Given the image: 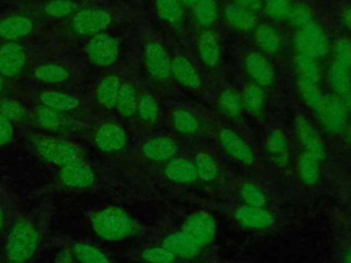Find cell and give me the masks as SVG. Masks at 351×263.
<instances>
[{
    "mask_svg": "<svg viewBox=\"0 0 351 263\" xmlns=\"http://www.w3.org/2000/svg\"><path fill=\"white\" fill-rule=\"evenodd\" d=\"M40 247V230L36 223L26 218H16L5 238L4 255L7 263H27Z\"/></svg>",
    "mask_w": 351,
    "mask_h": 263,
    "instance_id": "6da1fadb",
    "label": "cell"
},
{
    "mask_svg": "<svg viewBox=\"0 0 351 263\" xmlns=\"http://www.w3.org/2000/svg\"><path fill=\"white\" fill-rule=\"evenodd\" d=\"M89 223L99 238L110 242L129 238L137 233V223L133 216L115 205L93 211L89 215Z\"/></svg>",
    "mask_w": 351,
    "mask_h": 263,
    "instance_id": "7a4b0ae2",
    "label": "cell"
},
{
    "mask_svg": "<svg viewBox=\"0 0 351 263\" xmlns=\"http://www.w3.org/2000/svg\"><path fill=\"white\" fill-rule=\"evenodd\" d=\"M33 145L45 162L59 167L84 160L82 151L63 138L37 136L33 138Z\"/></svg>",
    "mask_w": 351,
    "mask_h": 263,
    "instance_id": "3957f363",
    "label": "cell"
},
{
    "mask_svg": "<svg viewBox=\"0 0 351 263\" xmlns=\"http://www.w3.org/2000/svg\"><path fill=\"white\" fill-rule=\"evenodd\" d=\"M296 55H303L311 59H319L329 53L330 42L325 29L315 21L298 30L293 38Z\"/></svg>",
    "mask_w": 351,
    "mask_h": 263,
    "instance_id": "277c9868",
    "label": "cell"
},
{
    "mask_svg": "<svg viewBox=\"0 0 351 263\" xmlns=\"http://www.w3.org/2000/svg\"><path fill=\"white\" fill-rule=\"evenodd\" d=\"M321 126L330 134H339L346 129L348 111L341 97L333 93H324L313 110Z\"/></svg>",
    "mask_w": 351,
    "mask_h": 263,
    "instance_id": "5b68a950",
    "label": "cell"
},
{
    "mask_svg": "<svg viewBox=\"0 0 351 263\" xmlns=\"http://www.w3.org/2000/svg\"><path fill=\"white\" fill-rule=\"evenodd\" d=\"M86 55L95 66L107 68L112 66L119 56V41L104 32L95 34L86 45Z\"/></svg>",
    "mask_w": 351,
    "mask_h": 263,
    "instance_id": "8992f818",
    "label": "cell"
},
{
    "mask_svg": "<svg viewBox=\"0 0 351 263\" xmlns=\"http://www.w3.org/2000/svg\"><path fill=\"white\" fill-rule=\"evenodd\" d=\"M112 22L110 12L101 8H84L77 10L71 16L70 25L78 36H95L104 32Z\"/></svg>",
    "mask_w": 351,
    "mask_h": 263,
    "instance_id": "52a82bcc",
    "label": "cell"
},
{
    "mask_svg": "<svg viewBox=\"0 0 351 263\" xmlns=\"http://www.w3.org/2000/svg\"><path fill=\"white\" fill-rule=\"evenodd\" d=\"M181 231L202 248H204L215 237L217 221L211 214L206 211H196L185 219Z\"/></svg>",
    "mask_w": 351,
    "mask_h": 263,
    "instance_id": "ba28073f",
    "label": "cell"
},
{
    "mask_svg": "<svg viewBox=\"0 0 351 263\" xmlns=\"http://www.w3.org/2000/svg\"><path fill=\"white\" fill-rule=\"evenodd\" d=\"M295 134L304 152L314 155L321 162L326 156V147L319 132L303 114L295 116Z\"/></svg>",
    "mask_w": 351,
    "mask_h": 263,
    "instance_id": "9c48e42d",
    "label": "cell"
},
{
    "mask_svg": "<svg viewBox=\"0 0 351 263\" xmlns=\"http://www.w3.org/2000/svg\"><path fill=\"white\" fill-rule=\"evenodd\" d=\"M222 149L236 162L244 166H252L255 163V153L251 145L232 127H222L218 134Z\"/></svg>",
    "mask_w": 351,
    "mask_h": 263,
    "instance_id": "30bf717a",
    "label": "cell"
},
{
    "mask_svg": "<svg viewBox=\"0 0 351 263\" xmlns=\"http://www.w3.org/2000/svg\"><path fill=\"white\" fill-rule=\"evenodd\" d=\"M170 56L159 41H149L144 47V66L156 81H167L170 75Z\"/></svg>",
    "mask_w": 351,
    "mask_h": 263,
    "instance_id": "8fae6325",
    "label": "cell"
},
{
    "mask_svg": "<svg viewBox=\"0 0 351 263\" xmlns=\"http://www.w3.org/2000/svg\"><path fill=\"white\" fill-rule=\"evenodd\" d=\"M59 182L69 189H88L96 181L95 170L84 160L62 166L58 171Z\"/></svg>",
    "mask_w": 351,
    "mask_h": 263,
    "instance_id": "7c38bea8",
    "label": "cell"
},
{
    "mask_svg": "<svg viewBox=\"0 0 351 263\" xmlns=\"http://www.w3.org/2000/svg\"><path fill=\"white\" fill-rule=\"evenodd\" d=\"M244 68L251 82L269 88L276 81V71L271 62L259 51H250L244 56Z\"/></svg>",
    "mask_w": 351,
    "mask_h": 263,
    "instance_id": "4fadbf2b",
    "label": "cell"
},
{
    "mask_svg": "<svg viewBox=\"0 0 351 263\" xmlns=\"http://www.w3.org/2000/svg\"><path fill=\"white\" fill-rule=\"evenodd\" d=\"M95 144L104 153H118L128 144L126 130L117 122H104L95 132Z\"/></svg>",
    "mask_w": 351,
    "mask_h": 263,
    "instance_id": "5bb4252c",
    "label": "cell"
},
{
    "mask_svg": "<svg viewBox=\"0 0 351 263\" xmlns=\"http://www.w3.org/2000/svg\"><path fill=\"white\" fill-rule=\"evenodd\" d=\"M27 62L25 48L14 41L0 45V75L3 78H14L22 73Z\"/></svg>",
    "mask_w": 351,
    "mask_h": 263,
    "instance_id": "9a60e30c",
    "label": "cell"
},
{
    "mask_svg": "<svg viewBox=\"0 0 351 263\" xmlns=\"http://www.w3.org/2000/svg\"><path fill=\"white\" fill-rule=\"evenodd\" d=\"M178 151L177 141L166 134L152 136L141 145V153L145 159L155 163H166L176 156Z\"/></svg>",
    "mask_w": 351,
    "mask_h": 263,
    "instance_id": "2e32d148",
    "label": "cell"
},
{
    "mask_svg": "<svg viewBox=\"0 0 351 263\" xmlns=\"http://www.w3.org/2000/svg\"><path fill=\"white\" fill-rule=\"evenodd\" d=\"M234 221L244 229L263 230L274 225L276 216L266 208L241 204L233 214Z\"/></svg>",
    "mask_w": 351,
    "mask_h": 263,
    "instance_id": "e0dca14e",
    "label": "cell"
},
{
    "mask_svg": "<svg viewBox=\"0 0 351 263\" xmlns=\"http://www.w3.org/2000/svg\"><path fill=\"white\" fill-rule=\"evenodd\" d=\"M170 75L186 89L196 90L202 86V77L197 68L186 56L181 53L171 58Z\"/></svg>",
    "mask_w": 351,
    "mask_h": 263,
    "instance_id": "ac0fdd59",
    "label": "cell"
},
{
    "mask_svg": "<svg viewBox=\"0 0 351 263\" xmlns=\"http://www.w3.org/2000/svg\"><path fill=\"white\" fill-rule=\"evenodd\" d=\"M265 149L277 168H287L291 159V148L287 134L281 129H273L265 141Z\"/></svg>",
    "mask_w": 351,
    "mask_h": 263,
    "instance_id": "d6986e66",
    "label": "cell"
},
{
    "mask_svg": "<svg viewBox=\"0 0 351 263\" xmlns=\"http://www.w3.org/2000/svg\"><path fill=\"white\" fill-rule=\"evenodd\" d=\"M162 245L167 248L177 259H184V260H193L199 258L203 249L199 244H196L182 231L170 233L169 236L165 237Z\"/></svg>",
    "mask_w": 351,
    "mask_h": 263,
    "instance_id": "ffe728a7",
    "label": "cell"
},
{
    "mask_svg": "<svg viewBox=\"0 0 351 263\" xmlns=\"http://www.w3.org/2000/svg\"><path fill=\"white\" fill-rule=\"evenodd\" d=\"M196 48H197V55L200 58V62L208 67V68H215L219 62H221V44L217 37V34L210 30L204 29L197 37L196 41Z\"/></svg>",
    "mask_w": 351,
    "mask_h": 263,
    "instance_id": "44dd1931",
    "label": "cell"
},
{
    "mask_svg": "<svg viewBox=\"0 0 351 263\" xmlns=\"http://www.w3.org/2000/svg\"><path fill=\"white\" fill-rule=\"evenodd\" d=\"M166 178L176 184H192L197 179V171L193 160L188 158H177L174 156L169 162H166L163 170Z\"/></svg>",
    "mask_w": 351,
    "mask_h": 263,
    "instance_id": "7402d4cb",
    "label": "cell"
},
{
    "mask_svg": "<svg viewBox=\"0 0 351 263\" xmlns=\"http://www.w3.org/2000/svg\"><path fill=\"white\" fill-rule=\"evenodd\" d=\"M33 30V21L25 15H10L0 19V38L16 41L27 37Z\"/></svg>",
    "mask_w": 351,
    "mask_h": 263,
    "instance_id": "603a6c76",
    "label": "cell"
},
{
    "mask_svg": "<svg viewBox=\"0 0 351 263\" xmlns=\"http://www.w3.org/2000/svg\"><path fill=\"white\" fill-rule=\"evenodd\" d=\"M223 14H225L226 22L236 30L250 32L254 27H256L258 19H256L255 11L245 8L240 4H236L234 1L226 4Z\"/></svg>",
    "mask_w": 351,
    "mask_h": 263,
    "instance_id": "cb8c5ba5",
    "label": "cell"
},
{
    "mask_svg": "<svg viewBox=\"0 0 351 263\" xmlns=\"http://www.w3.org/2000/svg\"><path fill=\"white\" fill-rule=\"evenodd\" d=\"M122 81L117 74H107L96 86V101L106 110L115 108Z\"/></svg>",
    "mask_w": 351,
    "mask_h": 263,
    "instance_id": "d4e9b609",
    "label": "cell"
},
{
    "mask_svg": "<svg viewBox=\"0 0 351 263\" xmlns=\"http://www.w3.org/2000/svg\"><path fill=\"white\" fill-rule=\"evenodd\" d=\"M321 160L308 152H300L296 160V174L303 185L314 186L321 178Z\"/></svg>",
    "mask_w": 351,
    "mask_h": 263,
    "instance_id": "484cf974",
    "label": "cell"
},
{
    "mask_svg": "<svg viewBox=\"0 0 351 263\" xmlns=\"http://www.w3.org/2000/svg\"><path fill=\"white\" fill-rule=\"evenodd\" d=\"M326 79L333 95L343 99L346 95L351 92V70L350 68L333 62L328 68Z\"/></svg>",
    "mask_w": 351,
    "mask_h": 263,
    "instance_id": "4316f807",
    "label": "cell"
},
{
    "mask_svg": "<svg viewBox=\"0 0 351 263\" xmlns=\"http://www.w3.org/2000/svg\"><path fill=\"white\" fill-rule=\"evenodd\" d=\"M40 104L49 107L52 110H56L59 112H70L80 107L78 97L63 93V92H55V90H44L38 95Z\"/></svg>",
    "mask_w": 351,
    "mask_h": 263,
    "instance_id": "83f0119b",
    "label": "cell"
},
{
    "mask_svg": "<svg viewBox=\"0 0 351 263\" xmlns=\"http://www.w3.org/2000/svg\"><path fill=\"white\" fill-rule=\"evenodd\" d=\"M170 122L173 129L181 136H196L202 129L200 119L185 108H176L171 112Z\"/></svg>",
    "mask_w": 351,
    "mask_h": 263,
    "instance_id": "f1b7e54d",
    "label": "cell"
},
{
    "mask_svg": "<svg viewBox=\"0 0 351 263\" xmlns=\"http://www.w3.org/2000/svg\"><path fill=\"white\" fill-rule=\"evenodd\" d=\"M254 38L258 47L266 53H277L281 48V36L278 30L270 23L256 25Z\"/></svg>",
    "mask_w": 351,
    "mask_h": 263,
    "instance_id": "f546056e",
    "label": "cell"
},
{
    "mask_svg": "<svg viewBox=\"0 0 351 263\" xmlns=\"http://www.w3.org/2000/svg\"><path fill=\"white\" fill-rule=\"evenodd\" d=\"M138 100L140 96L137 93L136 86L132 82H122L115 108L121 116L130 118L137 112Z\"/></svg>",
    "mask_w": 351,
    "mask_h": 263,
    "instance_id": "4dcf8cb0",
    "label": "cell"
},
{
    "mask_svg": "<svg viewBox=\"0 0 351 263\" xmlns=\"http://www.w3.org/2000/svg\"><path fill=\"white\" fill-rule=\"evenodd\" d=\"M193 163L196 166V171H197V179L211 184L215 182L219 177V164L217 162V159L210 155L208 152L200 151L195 155Z\"/></svg>",
    "mask_w": 351,
    "mask_h": 263,
    "instance_id": "1f68e13d",
    "label": "cell"
},
{
    "mask_svg": "<svg viewBox=\"0 0 351 263\" xmlns=\"http://www.w3.org/2000/svg\"><path fill=\"white\" fill-rule=\"evenodd\" d=\"M241 100H243L244 110L247 112H250L252 115H259L265 110V104H266L265 88H262L254 82L247 84L243 89Z\"/></svg>",
    "mask_w": 351,
    "mask_h": 263,
    "instance_id": "d6a6232c",
    "label": "cell"
},
{
    "mask_svg": "<svg viewBox=\"0 0 351 263\" xmlns=\"http://www.w3.org/2000/svg\"><path fill=\"white\" fill-rule=\"evenodd\" d=\"M219 7L217 0H197L193 5V16L199 26L210 29L218 19Z\"/></svg>",
    "mask_w": 351,
    "mask_h": 263,
    "instance_id": "836d02e7",
    "label": "cell"
},
{
    "mask_svg": "<svg viewBox=\"0 0 351 263\" xmlns=\"http://www.w3.org/2000/svg\"><path fill=\"white\" fill-rule=\"evenodd\" d=\"M239 196L243 204L251 207L266 208L269 203L267 195L263 192V189L251 181H245L239 186Z\"/></svg>",
    "mask_w": 351,
    "mask_h": 263,
    "instance_id": "e575fe53",
    "label": "cell"
},
{
    "mask_svg": "<svg viewBox=\"0 0 351 263\" xmlns=\"http://www.w3.org/2000/svg\"><path fill=\"white\" fill-rule=\"evenodd\" d=\"M137 116L145 125H155L159 119L160 108L156 97L152 93H144L140 96L137 105Z\"/></svg>",
    "mask_w": 351,
    "mask_h": 263,
    "instance_id": "d590c367",
    "label": "cell"
},
{
    "mask_svg": "<svg viewBox=\"0 0 351 263\" xmlns=\"http://www.w3.org/2000/svg\"><path fill=\"white\" fill-rule=\"evenodd\" d=\"M71 251L80 263H111L110 258L100 248L88 242H77Z\"/></svg>",
    "mask_w": 351,
    "mask_h": 263,
    "instance_id": "8d00e7d4",
    "label": "cell"
},
{
    "mask_svg": "<svg viewBox=\"0 0 351 263\" xmlns=\"http://www.w3.org/2000/svg\"><path fill=\"white\" fill-rule=\"evenodd\" d=\"M34 77L44 84H60L69 79V70L58 63H45L34 70Z\"/></svg>",
    "mask_w": 351,
    "mask_h": 263,
    "instance_id": "74e56055",
    "label": "cell"
},
{
    "mask_svg": "<svg viewBox=\"0 0 351 263\" xmlns=\"http://www.w3.org/2000/svg\"><path fill=\"white\" fill-rule=\"evenodd\" d=\"M218 107L222 114L229 118H239L244 111L241 95L233 89H225L221 92L218 96Z\"/></svg>",
    "mask_w": 351,
    "mask_h": 263,
    "instance_id": "f35d334b",
    "label": "cell"
},
{
    "mask_svg": "<svg viewBox=\"0 0 351 263\" xmlns=\"http://www.w3.org/2000/svg\"><path fill=\"white\" fill-rule=\"evenodd\" d=\"M155 8L158 16L169 25H178L184 18L182 4L178 0H155Z\"/></svg>",
    "mask_w": 351,
    "mask_h": 263,
    "instance_id": "ab89813d",
    "label": "cell"
},
{
    "mask_svg": "<svg viewBox=\"0 0 351 263\" xmlns=\"http://www.w3.org/2000/svg\"><path fill=\"white\" fill-rule=\"evenodd\" d=\"M293 68H295L299 79L319 82L321 71H319V66L315 59H311V58H307L303 55H296L293 58Z\"/></svg>",
    "mask_w": 351,
    "mask_h": 263,
    "instance_id": "60d3db41",
    "label": "cell"
},
{
    "mask_svg": "<svg viewBox=\"0 0 351 263\" xmlns=\"http://www.w3.org/2000/svg\"><path fill=\"white\" fill-rule=\"evenodd\" d=\"M298 92L300 99L304 101L307 107L314 110V107L319 103V100L324 96V92L319 89L318 82L307 81V79H299L298 78Z\"/></svg>",
    "mask_w": 351,
    "mask_h": 263,
    "instance_id": "b9f144b4",
    "label": "cell"
},
{
    "mask_svg": "<svg viewBox=\"0 0 351 263\" xmlns=\"http://www.w3.org/2000/svg\"><path fill=\"white\" fill-rule=\"evenodd\" d=\"M287 19L298 29H302L307 26L308 23L314 22V14L313 10L304 4V3H295L289 5V11L287 15Z\"/></svg>",
    "mask_w": 351,
    "mask_h": 263,
    "instance_id": "7bdbcfd3",
    "label": "cell"
},
{
    "mask_svg": "<svg viewBox=\"0 0 351 263\" xmlns=\"http://www.w3.org/2000/svg\"><path fill=\"white\" fill-rule=\"evenodd\" d=\"M34 118L38 122V125H41L43 127H47V129H56L63 123L62 112L52 110L49 107H45L43 104H40L36 108Z\"/></svg>",
    "mask_w": 351,
    "mask_h": 263,
    "instance_id": "ee69618b",
    "label": "cell"
},
{
    "mask_svg": "<svg viewBox=\"0 0 351 263\" xmlns=\"http://www.w3.org/2000/svg\"><path fill=\"white\" fill-rule=\"evenodd\" d=\"M44 11L52 18H66L77 12V4L73 0H49Z\"/></svg>",
    "mask_w": 351,
    "mask_h": 263,
    "instance_id": "f6af8a7d",
    "label": "cell"
},
{
    "mask_svg": "<svg viewBox=\"0 0 351 263\" xmlns=\"http://www.w3.org/2000/svg\"><path fill=\"white\" fill-rule=\"evenodd\" d=\"M141 259L145 263H176L177 258L163 245H154L141 252Z\"/></svg>",
    "mask_w": 351,
    "mask_h": 263,
    "instance_id": "bcb514c9",
    "label": "cell"
},
{
    "mask_svg": "<svg viewBox=\"0 0 351 263\" xmlns=\"http://www.w3.org/2000/svg\"><path fill=\"white\" fill-rule=\"evenodd\" d=\"M333 53L336 63L351 70V40L347 37H340L333 44Z\"/></svg>",
    "mask_w": 351,
    "mask_h": 263,
    "instance_id": "7dc6e473",
    "label": "cell"
},
{
    "mask_svg": "<svg viewBox=\"0 0 351 263\" xmlns=\"http://www.w3.org/2000/svg\"><path fill=\"white\" fill-rule=\"evenodd\" d=\"M289 0H265L263 7L266 15L274 21L287 19L289 11Z\"/></svg>",
    "mask_w": 351,
    "mask_h": 263,
    "instance_id": "c3c4849f",
    "label": "cell"
},
{
    "mask_svg": "<svg viewBox=\"0 0 351 263\" xmlns=\"http://www.w3.org/2000/svg\"><path fill=\"white\" fill-rule=\"evenodd\" d=\"M0 114L4 115L11 122L19 121L25 115V107L14 99H3L0 101Z\"/></svg>",
    "mask_w": 351,
    "mask_h": 263,
    "instance_id": "681fc988",
    "label": "cell"
},
{
    "mask_svg": "<svg viewBox=\"0 0 351 263\" xmlns=\"http://www.w3.org/2000/svg\"><path fill=\"white\" fill-rule=\"evenodd\" d=\"M14 137V125L10 119L0 114V147L8 144Z\"/></svg>",
    "mask_w": 351,
    "mask_h": 263,
    "instance_id": "f907efd6",
    "label": "cell"
},
{
    "mask_svg": "<svg viewBox=\"0 0 351 263\" xmlns=\"http://www.w3.org/2000/svg\"><path fill=\"white\" fill-rule=\"evenodd\" d=\"M74 253L70 249H63L55 256V263H74Z\"/></svg>",
    "mask_w": 351,
    "mask_h": 263,
    "instance_id": "816d5d0a",
    "label": "cell"
},
{
    "mask_svg": "<svg viewBox=\"0 0 351 263\" xmlns=\"http://www.w3.org/2000/svg\"><path fill=\"white\" fill-rule=\"evenodd\" d=\"M236 4H240L245 8H250L252 11H256L259 10L261 7H263V1L265 0H233Z\"/></svg>",
    "mask_w": 351,
    "mask_h": 263,
    "instance_id": "f5cc1de1",
    "label": "cell"
},
{
    "mask_svg": "<svg viewBox=\"0 0 351 263\" xmlns=\"http://www.w3.org/2000/svg\"><path fill=\"white\" fill-rule=\"evenodd\" d=\"M341 22L348 30H351V4L344 7V10L341 11Z\"/></svg>",
    "mask_w": 351,
    "mask_h": 263,
    "instance_id": "db71d44e",
    "label": "cell"
},
{
    "mask_svg": "<svg viewBox=\"0 0 351 263\" xmlns=\"http://www.w3.org/2000/svg\"><path fill=\"white\" fill-rule=\"evenodd\" d=\"M343 101H344V105H346L347 111L351 112V92L343 97Z\"/></svg>",
    "mask_w": 351,
    "mask_h": 263,
    "instance_id": "11a10c76",
    "label": "cell"
},
{
    "mask_svg": "<svg viewBox=\"0 0 351 263\" xmlns=\"http://www.w3.org/2000/svg\"><path fill=\"white\" fill-rule=\"evenodd\" d=\"M4 226H5V212H4V208L0 207V233L4 229Z\"/></svg>",
    "mask_w": 351,
    "mask_h": 263,
    "instance_id": "9f6ffc18",
    "label": "cell"
},
{
    "mask_svg": "<svg viewBox=\"0 0 351 263\" xmlns=\"http://www.w3.org/2000/svg\"><path fill=\"white\" fill-rule=\"evenodd\" d=\"M182 5H186V7H193L196 4L197 0H178Z\"/></svg>",
    "mask_w": 351,
    "mask_h": 263,
    "instance_id": "6f0895ef",
    "label": "cell"
},
{
    "mask_svg": "<svg viewBox=\"0 0 351 263\" xmlns=\"http://www.w3.org/2000/svg\"><path fill=\"white\" fill-rule=\"evenodd\" d=\"M344 263H351V251H348V253L346 255V259H344Z\"/></svg>",
    "mask_w": 351,
    "mask_h": 263,
    "instance_id": "680465c9",
    "label": "cell"
},
{
    "mask_svg": "<svg viewBox=\"0 0 351 263\" xmlns=\"http://www.w3.org/2000/svg\"><path fill=\"white\" fill-rule=\"evenodd\" d=\"M3 88H4V78L0 75V92L3 90Z\"/></svg>",
    "mask_w": 351,
    "mask_h": 263,
    "instance_id": "91938a15",
    "label": "cell"
},
{
    "mask_svg": "<svg viewBox=\"0 0 351 263\" xmlns=\"http://www.w3.org/2000/svg\"><path fill=\"white\" fill-rule=\"evenodd\" d=\"M348 141H350V145H351V127L348 130Z\"/></svg>",
    "mask_w": 351,
    "mask_h": 263,
    "instance_id": "94428289",
    "label": "cell"
}]
</instances>
